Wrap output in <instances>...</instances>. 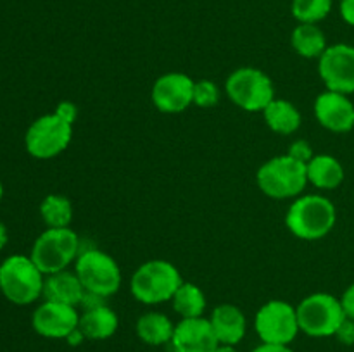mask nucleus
<instances>
[{
  "label": "nucleus",
  "mask_w": 354,
  "mask_h": 352,
  "mask_svg": "<svg viewBox=\"0 0 354 352\" xmlns=\"http://www.w3.org/2000/svg\"><path fill=\"white\" fill-rule=\"evenodd\" d=\"M194 85L196 81L185 72H166L152 85V104L159 113H183L194 104Z\"/></svg>",
  "instance_id": "12"
},
{
  "label": "nucleus",
  "mask_w": 354,
  "mask_h": 352,
  "mask_svg": "<svg viewBox=\"0 0 354 352\" xmlns=\"http://www.w3.org/2000/svg\"><path fill=\"white\" fill-rule=\"evenodd\" d=\"M44 276L31 257L10 255L0 264V290L12 304L28 306L44 295Z\"/></svg>",
  "instance_id": "4"
},
{
  "label": "nucleus",
  "mask_w": 354,
  "mask_h": 352,
  "mask_svg": "<svg viewBox=\"0 0 354 352\" xmlns=\"http://www.w3.org/2000/svg\"><path fill=\"white\" fill-rule=\"evenodd\" d=\"M306 173L308 183L320 190H334L344 182V168L341 161L328 154L313 155L306 164Z\"/></svg>",
  "instance_id": "19"
},
{
  "label": "nucleus",
  "mask_w": 354,
  "mask_h": 352,
  "mask_svg": "<svg viewBox=\"0 0 354 352\" xmlns=\"http://www.w3.org/2000/svg\"><path fill=\"white\" fill-rule=\"evenodd\" d=\"M182 283V275L173 262L151 259L133 271L130 278V292L138 302L158 306L171 300Z\"/></svg>",
  "instance_id": "2"
},
{
  "label": "nucleus",
  "mask_w": 354,
  "mask_h": 352,
  "mask_svg": "<svg viewBox=\"0 0 354 352\" xmlns=\"http://www.w3.org/2000/svg\"><path fill=\"white\" fill-rule=\"evenodd\" d=\"M287 154L290 155V157L297 159V161L304 162V164H308V162L313 159V147L310 145V141L306 140H296L292 141V145L289 147V152Z\"/></svg>",
  "instance_id": "27"
},
{
  "label": "nucleus",
  "mask_w": 354,
  "mask_h": 352,
  "mask_svg": "<svg viewBox=\"0 0 354 352\" xmlns=\"http://www.w3.org/2000/svg\"><path fill=\"white\" fill-rule=\"evenodd\" d=\"M135 331L144 344L159 347V345L171 344L175 324L166 314L158 313V311H149L138 317Z\"/></svg>",
  "instance_id": "20"
},
{
  "label": "nucleus",
  "mask_w": 354,
  "mask_h": 352,
  "mask_svg": "<svg viewBox=\"0 0 354 352\" xmlns=\"http://www.w3.org/2000/svg\"><path fill=\"white\" fill-rule=\"evenodd\" d=\"M315 117L332 133H348L354 128V104L346 93L325 90L315 100Z\"/></svg>",
  "instance_id": "14"
},
{
  "label": "nucleus",
  "mask_w": 354,
  "mask_h": 352,
  "mask_svg": "<svg viewBox=\"0 0 354 352\" xmlns=\"http://www.w3.org/2000/svg\"><path fill=\"white\" fill-rule=\"evenodd\" d=\"M334 337H337V340L341 342V344L354 345V320L346 317V320L342 321L341 326H339L337 333H335Z\"/></svg>",
  "instance_id": "28"
},
{
  "label": "nucleus",
  "mask_w": 354,
  "mask_h": 352,
  "mask_svg": "<svg viewBox=\"0 0 354 352\" xmlns=\"http://www.w3.org/2000/svg\"><path fill=\"white\" fill-rule=\"evenodd\" d=\"M75 273L86 293L107 299L121 286V269L113 255L99 248H86L80 252L75 261Z\"/></svg>",
  "instance_id": "6"
},
{
  "label": "nucleus",
  "mask_w": 354,
  "mask_h": 352,
  "mask_svg": "<svg viewBox=\"0 0 354 352\" xmlns=\"http://www.w3.org/2000/svg\"><path fill=\"white\" fill-rule=\"evenodd\" d=\"M299 330L313 338L334 337L346 320L341 299L325 292L311 293L296 306Z\"/></svg>",
  "instance_id": "7"
},
{
  "label": "nucleus",
  "mask_w": 354,
  "mask_h": 352,
  "mask_svg": "<svg viewBox=\"0 0 354 352\" xmlns=\"http://www.w3.org/2000/svg\"><path fill=\"white\" fill-rule=\"evenodd\" d=\"M266 124L279 135H292L301 128L303 117L299 109L286 99H273L263 110Z\"/></svg>",
  "instance_id": "21"
},
{
  "label": "nucleus",
  "mask_w": 354,
  "mask_h": 352,
  "mask_svg": "<svg viewBox=\"0 0 354 352\" xmlns=\"http://www.w3.org/2000/svg\"><path fill=\"white\" fill-rule=\"evenodd\" d=\"M290 43L297 55L304 59H320L327 45V38L318 24L299 23L290 35Z\"/></svg>",
  "instance_id": "22"
},
{
  "label": "nucleus",
  "mask_w": 354,
  "mask_h": 352,
  "mask_svg": "<svg viewBox=\"0 0 354 352\" xmlns=\"http://www.w3.org/2000/svg\"><path fill=\"white\" fill-rule=\"evenodd\" d=\"M66 340H68L69 345H73V347H76V345L83 344V340H86V338H85V335L82 333V330H80V328H76V330L73 331V333L69 335V337L66 338Z\"/></svg>",
  "instance_id": "33"
},
{
  "label": "nucleus",
  "mask_w": 354,
  "mask_h": 352,
  "mask_svg": "<svg viewBox=\"0 0 354 352\" xmlns=\"http://www.w3.org/2000/svg\"><path fill=\"white\" fill-rule=\"evenodd\" d=\"M73 124L57 113L45 114L30 124L24 137L28 154L37 159H52L69 147Z\"/></svg>",
  "instance_id": "9"
},
{
  "label": "nucleus",
  "mask_w": 354,
  "mask_h": 352,
  "mask_svg": "<svg viewBox=\"0 0 354 352\" xmlns=\"http://www.w3.org/2000/svg\"><path fill=\"white\" fill-rule=\"evenodd\" d=\"M85 289H83L82 282H80L75 271L71 273L64 269V271L52 273V275H47L44 282L45 300L78 307L85 299Z\"/></svg>",
  "instance_id": "17"
},
{
  "label": "nucleus",
  "mask_w": 354,
  "mask_h": 352,
  "mask_svg": "<svg viewBox=\"0 0 354 352\" xmlns=\"http://www.w3.org/2000/svg\"><path fill=\"white\" fill-rule=\"evenodd\" d=\"M337 211L332 200L318 193L296 197L286 214V226L294 237L306 242L325 238L335 226Z\"/></svg>",
  "instance_id": "1"
},
{
  "label": "nucleus",
  "mask_w": 354,
  "mask_h": 352,
  "mask_svg": "<svg viewBox=\"0 0 354 352\" xmlns=\"http://www.w3.org/2000/svg\"><path fill=\"white\" fill-rule=\"evenodd\" d=\"M209 321L220 345L235 347L244 340L245 331H248V320L241 307L234 304H220L213 309Z\"/></svg>",
  "instance_id": "16"
},
{
  "label": "nucleus",
  "mask_w": 354,
  "mask_h": 352,
  "mask_svg": "<svg viewBox=\"0 0 354 352\" xmlns=\"http://www.w3.org/2000/svg\"><path fill=\"white\" fill-rule=\"evenodd\" d=\"M341 306H342V311H344L346 317L354 320V283H351V285L344 290V293H342Z\"/></svg>",
  "instance_id": "29"
},
{
  "label": "nucleus",
  "mask_w": 354,
  "mask_h": 352,
  "mask_svg": "<svg viewBox=\"0 0 354 352\" xmlns=\"http://www.w3.org/2000/svg\"><path fill=\"white\" fill-rule=\"evenodd\" d=\"M171 345L175 352H214L220 347L211 321L204 316L185 317L175 324Z\"/></svg>",
  "instance_id": "15"
},
{
  "label": "nucleus",
  "mask_w": 354,
  "mask_h": 352,
  "mask_svg": "<svg viewBox=\"0 0 354 352\" xmlns=\"http://www.w3.org/2000/svg\"><path fill=\"white\" fill-rule=\"evenodd\" d=\"M80 255V238L71 228H47L35 240L31 255L45 276L68 269Z\"/></svg>",
  "instance_id": "8"
},
{
  "label": "nucleus",
  "mask_w": 354,
  "mask_h": 352,
  "mask_svg": "<svg viewBox=\"0 0 354 352\" xmlns=\"http://www.w3.org/2000/svg\"><path fill=\"white\" fill-rule=\"evenodd\" d=\"M214 352H239V351L235 347H232V345H220Z\"/></svg>",
  "instance_id": "35"
},
{
  "label": "nucleus",
  "mask_w": 354,
  "mask_h": 352,
  "mask_svg": "<svg viewBox=\"0 0 354 352\" xmlns=\"http://www.w3.org/2000/svg\"><path fill=\"white\" fill-rule=\"evenodd\" d=\"M40 214L48 228H69L73 221V204L68 197L52 193L40 204Z\"/></svg>",
  "instance_id": "24"
},
{
  "label": "nucleus",
  "mask_w": 354,
  "mask_h": 352,
  "mask_svg": "<svg viewBox=\"0 0 354 352\" xmlns=\"http://www.w3.org/2000/svg\"><path fill=\"white\" fill-rule=\"evenodd\" d=\"M259 190L270 199L286 200L299 197L308 185L306 164L289 154L268 159L256 173Z\"/></svg>",
  "instance_id": "3"
},
{
  "label": "nucleus",
  "mask_w": 354,
  "mask_h": 352,
  "mask_svg": "<svg viewBox=\"0 0 354 352\" xmlns=\"http://www.w3.org/2000/svg\"><path fill=\"white\" fill-rule=\"evenodd\" d=\"M339 12H341V17L349 26H354V0H341Z\"/></svg>",
  "instance_id": "31"
},
{
  "label": "nucleus",
  "mask_w": 354,
  "mask_h": 352,
  "mask_svg": "<svg viewBox=\"0 0 354 352\" xmlns=\"http://www.w3.org/2000/svg\"><path fill=\"white\" fill-rule=\"evenodd\" d=\"M220 102V86L213 79H201L194 85V106L211 109Z\"/></svg>",
  "instance_id": "26"
},
{
  "label": "nucleus",
  "mask_w": 354,
  "mask_h": 352,
  "mask_svg": "<svg viewBox=\"0 0 354 352\" xmlns=\"http://www.w3.org/2000/svg\"><path fill=\"white\" fill-rule=\"evenodd\" d=\"M176 314L185 317H201L206 311V293L196 283L183 282L175 292L173 299L169 300Z\"/></svg>",
  "instance_id": "23"
},
{
  "label": "nucleus",
  "mask_w": 354,
  "mask_h": 352,
  "mask_svg": "<svg viewBox=\"0 0 354 352\" xmlns=\"http://www.w3.org/2000/svg\"><path fill=\"white\" fill-rule=\"evenodd\" d=\"M334 0H292L290 10L297 23L318 24L330 14Z\"/></svg>",
  "instance_id": "25"
},
{
  "label": "nucleus",
  "mask_w": 354,
  "mask_h": 352,
  "mask_svg": "<svg viewBox=\"0 0 354 352\" xmlns=\"http://www.w3.org/2000/svg\"><path fill=\"white\" fill-rule=\"evenodd\" d=\"M251 352H294L289 345H277V344H263L252 349Z\"/></svg>",
  "instance_id": "32"
},
{
  "label": "nucleus",
  "mask_w": 354,
  "mask_h": 352,
  "mask_svg": "<svg viewBox=\"0 0 354 352\" xmlns=\"http://www.w3.org/2000/svg\"><path fill=\"white\" fill-rule=\"evenodd\" d=\"M225 93L239 109L245 113H263L275 99V85L265 71L244 66L228 75Z\"/></svg>",
  "instance_id": "5"
},
{
  "label": "nucleus",
  "mask_w": 354,
  "mask_h": 352,
  "mask_svg": "<svg viewBox=\"0 0 354 352\" xmlns=\"http://www.w3.org/2000/svg\"><path fill=\"white\" fill-rule=\"evenodd\" d=\"M33 330L45 338H68L80 324V313L75 306L45 300L31 317Z\"/></svg>",
  "instance_id": "13"
},
{
  "label": "nucleus",
  "mask_w": 354,
  "mask_h": 352,
  "mask_svg": "<svg viewBox=\"0 0 354 352\" xmlns=\"http://www.w3.org/2000/svg\"><path fill=\"white\" fill-rule=\"evenodd\" d=\"M318 75L327 90L339 93H354V47L335 43L325 48L318 59Z\"/></svg>",
  "instance_id": "11"
},
{
  "label": "nucleus",
  "mask_w": 354,
  "mask_h": 352,
  "mask_svg": "<svg viewBox=\"0 0 354 352\" xmlns=\"http://www.w3.org/2000/svg\"><path fill=\"white\" fill-rule=\"evenodd\" d=\"M2 193H3V188H2V183H0V199H2Z\"/></svg>",
  "instance_id": "36"
},
{
  "label": "nucleus",
  "mask_w": 354,
  "mask_h": 352,
  "mask_svg": "<svg viewBox=\"0 0 354 352\" xmlns=\"http://www.w3.org/2000/svg\"><path fill=\"white\" fill-rule=\"evenodd\" d=\"M7 244V230L2 223H0V251L3 248V245Z\"/></svg>",
  "instance_id": "34"
},
{
  "label": "nucleus",
  "mask_w": 354,
  "mask_h": 352,
  "mask_svg": "<svg viewBox=\"0 0 354 352\" xmlns=\"http://www.w3.org/2000/svg\"><path fill=\"white\" fill-rule=\"evenodd\" d=\"M54 113H57L59 116L62 117V119L69 121V123H75L76 116H78V109H76V106L73 102H69V100H64V102L59 104L57 107H55Z\"/></svg>",
  "instance_id": "30"
},
{
  "label": "nucleus",
  "mask_w": 354,
  "mask_h": 352,
  "mask_svg": "<svg viewBox=\"0 0 354 352\" xmlns=\"http://www.w3.org/2000/svg\"><path fill=\"white\" fill-rule=\"evenodd\" d=\"M118 326H120L118 314L106 304L86 307L80 314L78 328L85 335L86 340H107V338H111L116 333Z\"/></svg>",
  "instance_id": "18"
},
{
  "label": "nucleus",
  "mask_w": 354,
  "mask_h": 352,
  "mask_svg": "<svg viewBox=\"0 0 354 352\" xmlns=\"http://www.w3.org/2000/svg\"><path fill=\"white\" fill-rule=\"evenodd\" d=\"M254 330L263 344L290 345L301 331L296 307L286 300H268L256 313Z\"/></svg>",
  "instance_id": "10"
}]
</instances>
